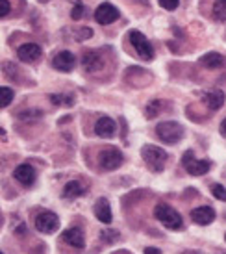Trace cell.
<instances>
[{"label":"cell","mask_w":226,"mask_h":254,"mask_svg":"<svg viewBox=\"0 0 226 254\" xmlns=\"http://www.w3.org/2000/svg\"><path fill=\"white\" fill-rule=\"evenodd\" d=\"M163 104H165L163 100H152V102H150L149 106H147V110H145V113H147V117H149V119H154L156 115H158V113L162 112Z\"/></svg>","instance_id":"44dd1931"},{"label":"cell","mask_w":226,"mask_h":254,"mask_svg":"<svg viewBox=\"0 0 226 254\" xmlns=\"http://www.w3.org/2000/svg\"><path fill=\"white\" fill-rule=\"evenodd\" d=\"M225 240H226V234H225Z\"/></svg>","instance_id":"e575fe53"},{"label":"cell","mask_w":226,"mask_h":254,"mask_svg":"<svg viewBox=\"0 0 226 254\" xmlns=\"http://www.w3.org/2000/svg\"><path fill=\"white\" fill-rule=\"evenodd\" d=\"M95 19H97L99 24H104V26H106V24H112V22H115L119 19V9L115 6H112L110 2H104V4H100V6L97 7Z\"/></svg>","instance_id":"9c48e42d"},{"label":"cell","mask_w":226,"mask_h":254,"mask_svg":"<svg viewBox=\"0 0 226 254\" xmlns=\"http://www.w3.org/2000/svg\"><path fill=\"white\" fill-rule=\"evenodd\" d=\"M59 226V219H57L56 213L52 212H41L36 217V228L41 234H52L57 230Z\"/></svg>","instance_id":"52a82bcc"},{"label":"cell","mask_w":226,"mask_h":254,"mask_svg":"<svg viewBox=\"0 0 226 254\" xmlns=\"http://www.w3.org/2000/svg\"><path fill=\"white\" fill-rule=\"evenodd\" d=\"M154 217L163 223V226H167L169 230H182L184 228V221L182 215L169 204H158L154 208Z\"/></svg>","instance_id":"6da1fadb"},{"label":"cell","mask_w":226,"mask_h":254,"mask_svg":"<svg viewBox=\"0 0 226 254\" xmlns=\"http://www.w3.org/2000/svg\"><path fill=\"white\" fill-rule=\"evenodd\" d=\"M50 100L57 104V106H72L74 104V99H72V95H52Z\"/></svg>","instance_id":"7402d4cb"},{"label":"cell","mask_w":226,"mask_h":254,"mask_svg":"<svg viewBox=\"0 0 226 254\" xmlns=\"http://www.w3.org/2000/svg\"><path fill=\"white\" fill-rule=\"evenodd\" d=\"M213 17L217 21H226V0H215V4H213Z\"/></svg>","instance_id":"ffe728a7"},{"label":"cell","mask_w":226,"mask_h":254,"mask_svg":"<svg viewBox=\"0 0 226 254\" xmlns=\"http://www.w3.org/2000/svg\"><path fill=\"white\" fill-rule=\"evenodd\" d=\"M41 117V112L39 110H28V112H21L19 113V119H26V117Z\"/></svg>","instance_id":"83f0119b"},{"label":"cell","mask_w":226,"mask_h":254,"mask_svg":"<svg viewBox=\"0 0 226 254\" xmlns=\"http://www.w3.org/2000/svg\"><path fill=\"white\" fill-rule=\"evenodd\" d=\"M2 254H4V253H2Z\"/></svg>","instance_id":"d590c367"},{"label":"cell","mask_w":226,"mask_h":254,"mask_svg":"<svg viewBox=\"0 0 226 254\" xmlns=\"http://www.w3.org/2000/svg\"><path fill=\"white\" fill-rule=\"evenodd\" d=\"M115 130H117V125L110 117H100L97 121V125H95V134L100 135V137H106V139L115 135Z\"/></svg>","instance_id":"5bb4252c"},{"label":"cell","mask_w":226,"mask_h":254,"mask_svg":"<svg viewBox=\"0 0 226 254\" xmlns=\"http://www.w3.org/2000/svg\"><path fill=\"white\" fill-rule=\"evenodd\" d=\"M200 64L204 65V67H208V69H219L221 65L225 64V58L221 56V54H217V52H208V54L202 56Z\"/></svg>","instance_id":"d6986e66"},{"label":"cell","mask_w":226,"mask_h":254,"mask_svg":"<svg viewBox=\"0 0 226 254\" xmlns=\"http://www.w3.org/2000/svg\"><path fill=\"white\" fill-rule=\"evenodd\" d=\"M63 241L72 249H84L85 247V236L80 226H72L63 232Z\"/></svg>","instance_id":"4fadbf2b"},{"label":"cell","mask_w":226,"mask_h":254,"mask_svg":"<svg viewBox=\"0 0 226 254\" xmlns=\"http://www.w3.org/2000/svg\"><path fill=\"white\" fill-rule=\"evenodd\" d=\"M104 238H108V241L112 243V241H115V238H119V234L113 232V230H104V232H102V240H104Z\"/></svg>","instance_id":"f546056e"},{"label":"cell","mask_w":226,"mask_h":254,"mask_svg":"<svg viewBox=\"0 0 226 254\" xmlns=\"http://www.w3.org/2000/svg\"><path fill=\"white\" fill-rule=\"evenodd\" d=\"M141 158L154 173H162V171L165 169L167 152H165L163 148L156 147V145H145V147L141 148Z\"/></svg>","instance_id":"7a4b0ae2"},{"label":"cell","mask_w":226,"mask_h":254,"mask_svg":"<svg viewBox=\"0 0 226 254\" xmlns=\"http://www.w3.org/2000/svg\"><path fill=\"white\" fill-rule=\"evenodd\" d=\"M160 6H162L163 9L172 11V9H176L178 7V0H160Z\"/></svg>","instance_id":"4316f807"},{"label":"cell","mask_w":226,"mask_h":254,"mask_svg":"<svg viewBox=\"0 0 226 254\" xmlns=\"http://www.w3.org/2000/svg\"><path fill=\"white\" fill-rule=\"evenodd\" d=\"M13 177L19 184L30 188V186H34V182H36V171H34V167L28 165V163H22V165H19V167L13 171Z\"/></svg>","instance_id":"7c38bea8"},{"label":"cell","mask_w":226,"mask_h":254,"mask_svg":"<svg viewBox=\"0 0 226 254\" xmlns=\"http://www.w3.org/2000/svg\"><path fill=\"white\" fill-rule=\"evenodd\" d=\"M95 215L99 219L100 223H104V225H110L112 223V208H110V202H108V198H99L97 202H95Z\"/></svg>","instance_id":"2e32d148"},{"label":"cell","mask_w":226,"mask_h":254,"mask_svg":"<svg viewBox=\"0 0 226 254\" xmlns=\"http://www.w3.org/2000/svg\"><path fill=\"white\" fill-rule=\"evenodd\" d=\"M182 165H184V169L193 175V177H202L206 175L208 171L212 169V163L208 162V160H197L195 154H193V150H187L182 158Z\"/></svg>","instance_id":"277c9868"},{"label":"cell","mask_w":226,"mask_h":254,"mask_svg":"<svg viewBox=\"0 0 226 254\" xmlns=\"http://www.w3.org/2000/svg\"><path fill=\"white\" fill-rule=\"evenodd\" d=\"M156 134L163 143L174 145V143H178L184 137V127L174 123V121H163L156 127Z\"/></svg>","instance_id":"3957f363"},{"label":"cell","mask_w":226,"mask_h":254,"mask_svg":"<svg viewBox=\"0 0 226 254\" xmlns=\"http://www.w3.org/2000/svg\"><path fill=\"white\" fill-rule=\"evenodd\" d=\"M9 13V2L7 0H0V17H6Z\"/></svg>","instance_id":"f1b7e54d"},{"label":"cell","mask_w":226,"mask_h":254,"mask_svg":"<svg viewBox=\"0 0 226 254\" xmlns=\"http://www.w3.org/2000/svg\"><path fill=\"white\" fill-rule=\"evenodd\" d=\"M202 100H204V104L210 110H219L223 104H225V93L221 91V89H213V91H208L202 95Z\"/></svg>","instance_id":"e0dca14e"},{"label":"cell","mask_w":226,"mask_h":254,"mask_svg":"<svg viewBox=\"0 0 226 254\" xmlns=\"http://www.w3.org/2000/svg\"><path fill=\"white\" fill-rule=\"evenodd\" d=\"M191 219H193V223L206 226L215 221V210H213L212 206H198V208H195L191 212Z\"/></svg>","instance_id":"8fae6325"},{"label":"cell","mask_w":226,"mask_h":254,"mask_svg":"<svg viewBox=\"0 0 226 254\" xmlns=\"http://www.w3.org/2000/svg\"><path fill=\"white\" fill-rule=\"evenodd\" d=\"M219 132H221V135H223V137H226V119H223V123H221Z\"/></svg>","instance_id":"1f68e13d"},{"label":"cell","mask_w":226,"mask_h":254,"mask_svg":"<svg viewBox=\"0 0 226 254\" xmlns=\"http://www.w3.org/2000/svg\"><path fill=\"white\" fill-rule=\"evenodd\" d=\"M122 162H124V156H122V152H120L119 148L115 147H106L99 154V163L104 171L119 169L120 165H122Z\"/></svg>","instance_id":"5b68a950"},{"label":"cell","mask_w":226,"mask_h":254,"mask_svg":"<svg viewBox=\"0 0 226 254\" xmlns=\"http://www.w3.org/2000/svg\"><path fill=\"white\" fill-rule=\"evenodd\" d=\"M43 50L37 43H24L17 49V58L24 62V64H36L37 60L41 58Z\"/></svg>","instance_id":"ba28073f"},{"label":"cell","mask_w":226,"mask_h":254,"mask_svg":"<svg viewBox=\"0 0 226 254\" xmlns=\"http://www.w3.org/2000/svg\"><path fill=\"white\" fill-rule=\"evenodd\" d=\"M93 36V30L91 28H74V34L72 37L78 39V41H84V39H89Z\"/></svg>","instance_id":"cb8c5ba5"},{"label":"cell","mask_w":226,"mask_h":254,"mask_svg":"<svg viewBox=\"0 0 226 254\" xmlns=\"http://www.w3.org/2000/svg\"><path fill=\"white\" fill-rule=\"evenodd\" d=\"M130 43L134 45V49H135V52L139 54V58L147 60V62L154 60V49H152L150 41L143 36L139 30H132V32H130Z\"/></svg>","instance_id":"8992f818"},{"label":"cell","mask_w":226,"mask_h":254,"mask_svg":"<svg viewBox=\"0 0 226 254\" xmlns=\"http://www.w3.org/2000/svg\"><path fill=\"white\" fill-rule=\"evenodd\" d=\"M145 254H162V251L156 247H147L145 249Z\"/></svg>","instance_id":"4dcf8cb0"},{"label":"cell","mask_w":226,"mask_h":254,"mask_svg":"<svg viewBox=\"0 0 226 254\" xmlns=\"http://www.w3.org/2000/svg\"><path fill=\"white\" fill-rule=\"evenodd\" d=\"M212 193L215 198H219V200H226V190L225 186H221V184H213L212 186Z\"/></svg>","instance_id":"d4e9b609"},{"label":"cell","mask_w":226,"mask_h":254,"mask_svg":"<svg viewBox=\"0 0 226 254\" xmlns=\"http://www.w3.org/2000/svg\"><path fill=\"white\" fill-rule=\"evenodd\" d=\"M39 2H43V4H45V2H50V0H39Z\"/></svg>","instance_id":"836d02e7"},{"label":"cell","mask_w":226,"mask_h":254,"mask_svg":"<svg viewBox=\"0 0 226 254\" xmlns=\"http://www.w3.org/2000/svg\"><path fill=\"white\" fill-rule=\"evenodd\" d=\"M0 95H2V102H0V106L2 108H7L11 104V100H13V89H9V87H0Z\"/></svg>","instance_id":"603a6c76"},{"label":"cell","mask_w":226,"mask_h":254,"mask_svg":"<svg viewBox=\"0 0 226 254\" xmlns=\"http://www.w3.org/2000/svg\"><path fill=\"white\" fill-rule=\"evenodd\" d=\"M82 65H84L85 72H97L102 69V56L97 50H89L85 52L84 58H82Z\"/></svg>","instance_id":"9a60e30c"},{"label":"cell","mask_w":226,"mask_h":254,"mask_svg":"<svg viewBox=\"0 0 226 254\" xmlns=\"http://www.w3.org/2000/svg\"><path fill=\"white\" fill-rule=\"evenodd\" d=\"M85 191L87 190H85V186L80 182V180H71V182L63 188V197L69 198V200H72V198L82 197Z\"/></svg>","instance_id":"ac0fdd59"},{"label":"cell","mask_w":226,"mask_h":254,"mask_svg":"<svg viewBox=\"0 0 226 254\" xmlns=\"http://www.w3.org/2000/svg\"><path fill=\"white\" fill-rule=\"evenodd\" d=\"M74 65H76V58L72 52L69 50H63V52H57L56 56L52 58V67L57 69V71L61 72H69L74 69Z\"/></svg>","instance_id":"30bf717a"},{"label":"cell","mask_w":226,"mask_h":254,"mask_svg":"<svg viewBox=\"0 0 226 254\" xmlns=\"http://www.w3.org/2000/svg\"><path fill=\"white\" fill-rule=\"evenodd\" d=\"M182 254H191V251H185V253H182ZM198 254V253H197Z\"/></svg>","instance_id":"d6a6232c"},{"label":"cell","mask_w":226,"mask_h":254,"mask_svg":"<svg viewBox=\"0 0 226 254\" xmlns=\"http://www.w3.org/2000/svg\"><path fill=\"white\" fill-rule=\"evenodd\" d=\"M84 15H85V6H82V4H76V6L72 7L71 17L74 19V21H78V19H82Z\"/></svg>","instance_id":"484cf974"}]
</instances>
